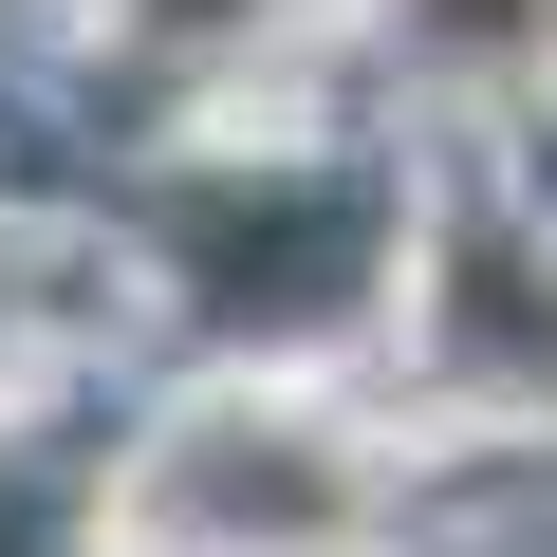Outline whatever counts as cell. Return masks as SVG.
Here are the masks:
<instances>
[{"instance_id":"1","label":"cell","mask_w":557,"mask_h":557,"mask_svg":"<svg viewBox=\"0 0 557 557\" xmlns=\"http://www.w3.org/2000/svg\"><path fill=\"white\" fill-rule=\"evenodd\" d=\"M131 539L149 557H354L372 539V465L317 409H205V428L149 446Z\"/></svg>"}]
</instances>
